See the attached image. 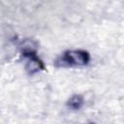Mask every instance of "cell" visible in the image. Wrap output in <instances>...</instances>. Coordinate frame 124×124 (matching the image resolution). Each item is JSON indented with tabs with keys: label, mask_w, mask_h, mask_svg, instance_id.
<instances>
[{
	"label": "cell",
	"mask_w": 124,
	"mask_h": 124,
	"mask_svg": "<svg viewBox=\"0 0 124 124\" xmlns=\"http://www.w3.org/2000/svg\"><path fill=\"white\" fill-rule=\"evenodd\" d=\"M36 50H37V44L32 40L29 39L25 40L20 45V51L24 57L31 54H36Z\"/></svg>",
	"instance_id": "3"
},
{
	"label": "cell",
	"mask_w": 124,
	"mask_h": 124,
	"mask_svg": "<svg viewBox=\"0 0 124 124\" xmlns=\"http://www.w3.org/2000/svg\"><path fill=\"white\" fill-rule=\"evenodd\" d=\"M90 60V55L87 51L82 49L67 50L59 57L55 65L58 67H80L88 64Z\"/></svg>",
	"instance_id": "1"
},
{
	"label": "cell",
	"mask_w": 124,
	"mask_h": 124,
	"mask_svg": "<svg viewBox=\"0 0 124 124\" xmlns=\"http://www.w3.org/2000/svg\"><path fill=\"white\" fill-rule=\"evenodd\" d=\"M83 105V97L81 95H73L67 102V107L71 109H79Z\"/></svg>",
	"instance_id": "4"
},
{
	"label": "cell",
	"mask_w": 124,
	"mask_h": 124,
	"mask_svg": "<svg viewBox=\"0 0 124 124\" xmlns=\"http://www.w3.org/2000/svg\"><path fill=\"white\" fill-rule=\"evenodd\" d=\"M26 58H27V62H26L25 69L29 75H35L44 70V68H45L44 63L37 56V54L28 55V56H26Z\"/></svg>",
	"instance_id": "2"
}]
</instances>
